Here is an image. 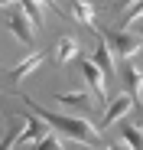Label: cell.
<instances>
[{"label": "cell", "mask_w": 143, "mask_h": 150, "mask_svg": "<svg viewBox=\"0 0 143 150\" xmlns=\"http://www.w3.org/2000/svg\"><path fill=\"white\" fill-rule=\"evenodd\" d=\"M16 127H23V121H10V127H7V134H4V140H0V150H13L16 144H20V134L23 131H16Z\"/></svg>", "instance_id": "9a60e30c"}, {"label": "cell", "mask_w": 143, "mask_h": 150, "mask_svg": "<svg viewBox=\"0 0 143 150\" xmlns=\"http://www.w3.org/2000/svg\"><path fill=\"white\" fill-rule=\"evenodd\" d=\"M133 105H137V101H133L127 91H121L117 98H111V101H107V111H104V117H101V127H111V124H117V121H121V117L133 108Z\"/></svg>", "instance_id": "8992f818"}, {"label": "cell", "mask_w": 143, "mask_h": 150, "mask_svg": "<svg viewBox=\"0 0 143 150\" xmlns=\"http://www.w3.org/2000/svg\"><path fill=\"white\" fill-rule=\"evenodd\" d=\"M36 4H46V7H52V10H55V13H62V10H59V7H55V0H36Z\"/></svg>", "instance_id": "d6986e66"}, {"label": "cell", "mask_w": 143, "mask_h": 150, "mask_svg": "<svg viewBox=\"0 0 143 150\" xmlns=\"http://www.w3.org/2000/svg\"><path fill=\"white\" fill-rule=\"evenodd\" d=\"M23 101H26V108H29L33 114H39L46 124H52L62 137L75 140V144H81V147H98V131H94L85 117H68V114H55V111H42L33 98H23Z\"/></svg>", "instance_id": "6da1fadb"}, {"label": "cell", "mask_w": 143, "mask_h": 150, "mask_svg": "<svg viewBox=\"0 0 143 150\" xmlns=\"http://www.w3.org/2000/svg\"><path fill=\"white\" fill-rule=\"evenodd\" d=\"M117 72H121V82H124V91L133 98V101L140 105L143 101V72L130 62V59H124L121 62V69H117Z\"/></svg>", "instance_id": "277c9868"}, {"label": "cell", "mask_w": 143, "mask_h": 150, "mask_svg": "<svg viewBox=\"0 0 143 150\" xmlns=\"http://www.w3.org/2000/svg\"><path fill=\"white\" fill-rule=\"evenodd\" d=\"M7 30H10L23 46H26V49H33V33H36V26H33V20L23 13V7H20V4H16V10L10 13V20H7Z\"/></svg>", "instance_id": "3957f363"}, {"label": "cell", "mask_w": 143, "mask_h": 150, "mask_svg": "<svg viewBox=\"0 0 143 150\" xmlns=\"http://www.w3.org/2000/svg\"><path fill=\"white\" fill-rule=\"evenodd\" d=\"M7 4H16V0H0V7H7Z\"/></svg>", "instance_id": "ffe728a7"}, {"label": "cell", "mask_w": 143, "mask_h": 150, "mask_svg": "<svg viewBox=\"0 0 143 150\" xmlns=\"http://www.w3.org/2000/svg\"><path fill=\"white\" fill-rule=\"evenodd\" d=\"M33 150H65V147H62V140L55 134H46L39 144H33Z\"/></svg>", "instance_id": "e0dca14e"}, {"label": "cell", "mask_w": 143, "mask_h": 150, "mask_svg": "<svg viewBox=\"0 0 143 150\" xmlns=\"http://www.w3.org/2000/svg\"><path fill=\"white\" fill-rule=\"evenodd\" d=\"M16 4L23 7V13L33 20V26L39 30V26H42V13H39V7H36V0H16Z\"/></svg>", "instance_id": "2e32d148"}, {"label": "cell", "mask_w": 143, "mask_h": 150, "mask_svg": "<svg viewBox=\"0 0 143 150\" xmlns=\"http://www.w3.org/2000/svg\"><path fill=\"white\" fill-rule=\"evenodd\" d=\"M140 127H143V121H140Z\"/></svg>", "instance_id": "7402d4cb"}, {"label": "cell", "mask_w": 143, "mask_h": 150, "mask_svg": "<svg viewBox=\"0 0 143 150\" xmlns=\"http://www.w3.org/2000/svg\"><path fill=\"white\" fill-rule=\"evenodd\" d=\"M72 59H78V39L75 36H62L55 42V62L59 65H68Z\"/></svg>", "instance_id": "9c48e42d"}, {"label": "cell", "mask_w": 143, "mask_h": 150, "mask_svg": "<svg viewBox=\"0 0 143 150\" xmlns=\"http://www.w3.org/2000/svg\"><path fill=\"white\" fill-rule=\"evenodd\" d=\"M140 20H143V0H133V4L124 10V16H121V30H130Z\"/></svg>", "instance_id": "4fadbf2b"}, {"label": "cell", "mask_w": 143, "mask_h": 150, "mask_svg": "<svg viewBox=\"0 0 143 150\" xmlns=\"http://www.w3.org/2000/svg\"><path fill=\"white\" fill-rule=\"evenodd\" d=\"M78 69H81V75H85V82L94 88V98H98L101 105H107V82H104L107 75H104L98 65H94V59H81Z\"/></svg>", "instance_id": "5b68a950"}, {"label": "cell", "mask_w": 143, "mask_h": 150, "mask_svg": "<svg viewBox=\"0 0 143 150\" xmlns=\"http://www.w3.org/2000/svg\"><path fill=\"white\" fill-rule=\"evenodd\" d=\"M94 65H98L104 75H114V72H117V65H114V59H111V46L104 42V36H101V46L94 49Z\"/></svg>", "instance_id": "30bf717a"}, {"label": "cell", "mask_w": 143, "mask_h": 150, "mask_svg": "<svg viewBox=\"0 0 143 150\" xmlns=\"http://www.w3.org/2000/svg\"><path fill=\"white\" fill-rule=\"evenodd\" d=\"M121 140H127L130 150H143V127L140 124H121Z\"/></svg>", "instance_id": "7c38bea8"}, {"label": "cell", "mask_w": 143, "mask_h": 150, "mask_svg": "<svg viewBox=\"0 0 143 150\" xmlns=\"http://www.w3.org/2000/svg\"><path fill=\"white\" fill-rule=\"evenodd\" d=\"M55 101H59V105H65V108H88V105H91L85 91H68V95H55Z\"/></svg>", "instance_id": "5bb4252c"}, {"label": "cell", "mask_w": 143, "mask_h": 150, "mask_svg": "<svg viewBox=\"0 0 143 150\" xmlns=\"http://www.w3.org/2000/svg\"><path fill=\"white\" fill-rule=\"evenodd\" d=\"M39 65H42V49H33V52H29L26 59H23L20 65L7 69V75H10L13 82H23V79H26V75H33V72H36Z\"/></svg>", "instance_id": "ba28073f"}, {"label": "cell", "mask_w": 143, "mask_h": 150, "mask_svg": "<svg viewBox=\"0 0 143 150\" xmlns=\"http://www.w3.org/2000/svg\"><path fill=\"white\" fill-rule=\"evenodd\" d=\"M46 134H49V131L42 127V117H39V114H26V117H23V134H20V144H39Z\"/></svg>", "instance_id": "52a82bcc"}, {"label": "cell", "mask_w": 143, "mask_h": 150, "mask_svg": "<svg viewBox=\"0 0 143 150\" xmlns=\"http://www.w3.org/2000/svg\"><path fill=\"white\" fill-rule=\"evenodd\" d=\"M140 42H143V30H140Z\"/></svg>", "instance_id": "44dd1931"}, {"label": "cell", "mask_w": 143, "mask_h": 150, "mask_svg": "<svg viewBox=\"0 0 143 150\" xmlns=\"http://www.w3.org/2000/svg\"><path fill=\"white\" fill-rule=\"evenodd\" d=\"M72 16H75L78 23H85V26L98 30V23H94V10H91L88 0H72Z\"/></svg>", "instance_id": "8fae6325"}, {"label": "cell", "mask_w": 143, "mask_h": 150, "mask_svg": "<svg viewBox=\"0 0 143 150\" xmlns=\"http://www.w3.org/2000/svg\"><path fill=\"white\" fill-rule=\"evenodd\" d=\"M101 36H104V42L111 46V52L117 56V59H133L137 52H140V33H130V30H98Z\"/></svg>", "instance_id": "7a4b0ae2"}, {"label": "cell", "mask_w": 143, "mask_h": 150, "mask_svg": "<svg viewBox=\"0 0 143 150\" xmlns=\"http://www.w3.org/2000/svg\"><path fill=\"white\" fill-rule=\"evenodd\" d=\"M104 150H130V144H127V140H117V144H111V147H104Z\"/></svg>", "instance_id": "ac0fdd59"}]
</instances>
